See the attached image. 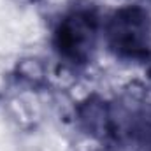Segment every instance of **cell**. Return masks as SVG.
Instances as JSON below:
<instances>
[{
    "mask_svg": "<svg viewBox=\"0 0 151 151\" xmlns=\"http://www.w3.org/2000/svg\"><path fill=\"white\" fill-rule=\"evenodd\" d=\"M107 40L116 55L144 58L150 47V16L141 7H123L109 21Z\"/></svg>",
    "mask_w": 151,
    "mask_h": 151,
    "instance_id": "1",
    "label": "cell"
},
{
    "mask_svg": "<svg viewBox=\"0 0 151 151\" xmlns=\"http://www.w3.org/2000/svg\"><path fill=\"white\" fill-rule=\"evenodd\" d=\"M95 37V18L90 12H72L60 23L55 34V44L62 56L74 63H81L90 58Z\"/></svg>",
    "mask_w": 151,
    "mask_h": 151,
    "instance_id": "2",
    "label": "cell"
}]
</instances>
